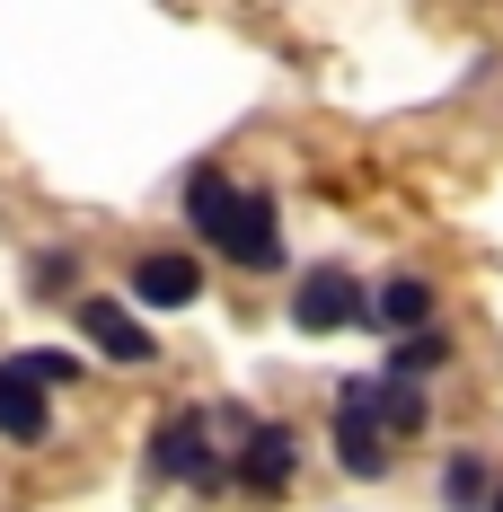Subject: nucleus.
I'll list each match as a JSON object with an SVG mask.
<instances>
[{
    "label": "nucleus",
    "mask_w": 503,
    "mask_h": 512,
    "mask_svg": "<svg viewBox=\"0 0 503 512\" xmlns=\"http://www.w3.org/2000/svg\"><path fill=\"white\" fill-rule=\"evenodd\" d=\"M186 212H195V230L230 256V265H248V274H274V265H283V221H274L265 195H248V186H230V177L203 168L195 186H186Z\"/></svg>",
    "instance_id": "nucleus-1"
},
{
    "label": "nucleus",
    "mask_w": 503,
    "mask_h": 512,
    "mask_svg": "<svg viewBox=\"0 0 503 512\" xmlns=\"http://www.w3.org/2000/svg\"><path fill=\"white\" fill-rule=\"evenodd\" d=\"M292 327H301V336H336V327H362V283H353V274H336V265L301 274V292H292Z\"/></svg>",
    "instance_id": "nucleus-2"
},
{
    "label": "nucleus",
    "mask_w": 503,
    "mask_h": 512,
    "mask_svg": "<svg viewBox=\"0 0 503 512\" xmlns=\"http://www.w3.org/2000/svg\"><path fill=\"white\" fill-rule=\"evenodd\" d=\"M292 468H301V433L292 424H248L239 433V486L248 495H283Z\"/></svg>",
    "instance_id": "nucleus-3"
},
{
    "label": "nucleus",
    "mask_w": 503,
    "mask_h": 512,
    "mask_svg": "<svg viewBox=\"0 0 503 512\" xmlns=\"http://www.w3.org/2000/svg\"><path fill=\"white\" fill-rule=\"evenodd\" d=\"M151 477H195V486H221V468H212V451H203V415H168L151 433Z\"/></svg>",
    "instance_id": "nucleus-4"
},
{
    "label": "nucleus",
    "mask_w": 503,
    "mask_h": 512,
    "mask_svg": "<svg viewBox=\"0 0 503 512\" xmlns=\"http://www.w3.org/2000/svg\"><path fill=\"white\" fill-rule=\"evenodd\" d=\"M362 327H398V336H424V327H433V283H424V274H398V283L362 292Z\"/></svg>",
    "instance_id": "nucleus-5"
},
{
    "label": "nucleus",
    "mask_w": 503,
    "mask_h": 512,
    "mask_svg": "<svg viewBox=\"0 0 503 512\" xmlns=\"http://www.w3.org/2000/svg\"><path fill=\"white\" fill-rule=\"evenodd\" d=\"M195 292H203L195 256H142V265H133V301L142 309H186Z\"/></svg>",
    "instance_id": "nucleus-6"
},
{
    "label": "nucleus",
    "mask_w": 503,
    "mask_h": 512,
    "mask_svg": "<svg viewBox=\"0 0 503 512\" xmlns=\"http://www.w3.org/2000/svg\"><path fill=\"white\" fill-rule=\"evenodd\" d=\"M80 327H89V345H106V362H151V327L124 301H80Z\"/></svg>",
    "instance_id": "nucleus-7"
},
{
    "label": "nucleus",
    "mask_w": 503,
    "mask_h": 512,
    "mask_svg": "<svg viewBox=\"0 0 503 512\" xmlns=\"http://www.w3.org/2000/svg\"><path fill=\"white\" fill-rule=\"evenodd\" d=\"M0 433H9V442H45V433H53L45 389H36L18 362H0Z\"/></svg>",
    "instance_id": "nucleus-8"
},
{
    "label": "nucleus",
    "mask_w": 503,
    "mask_h": 512,
    "mask_svg": "<svg viewBox=\"0 0 503 512\" xmlns=\"http://www.w3.org/2000/svg\"><path fill=\"white\" fill-rule=\"evenodd\" d=\"M336 468H345V477H362V486H371V477H389V442L371 433V415H362V407L336 415Z\"/></svg>",
    "instance_id": "nucleus-9"
},
{
    "label": "nucleus",
    "mask_w": 503,
    "mask_h": 512,
    "mask_svg": "<svg viewBox=\"0 0 503 512\" xmlns=\"http://www.w3.org/2000/svg\"><path fill=\"white\" fill-rule=\"evenodd\" d=\"M442 362H451V336H433V327H424V336H398L389 371H398L406 389H415V380H424V371H442Z\"/></svg>",
    "instance_id": "nucleus-10"
},
{
    "label": "nucleus",
    "mask_w": 503,
    "mask_h": 512,
    "mask_svg": "<svg viewBox=\"0 0 503 512\" xmlns=\"http://www.w3.org/2000/svg\"><path fill=\"white\" fill-rule=\"evenodd\" d=\"M442 486H451V495H442L451 512H477V504H486V486H495V477H486V460H477V451H459Z\"/></svg>",
    "instance_id": "nucleus-11"
},
{
    "label": "nucleus",
    "mask_w": 503,
    "mask_h": 512,
    "mask_svg": "<svg viewBox=\"0 0 503 512\" xmlns=\"http://www.w3.org/2000/svg\"><path fill=\"white\" fill-rule=\"evenodd\" d=\"M18 371H27L36 389H53V380H71V371H80V354H62V345H27V354H18Z\"/></svg>",
    "instance_id": "nucleus-12"
},
{
    "label": "nucleus",
    "mask_w": 503,
    "mask_h": 512,
    "mask_svg": "<svg viewBox=\"0 0 503 512\" xmlns=\"http://www.w3.org/2000/svg\"><path fill=\"white\" fill-rule=\"evenodd\" d=\"M486 512H503V486H495V504H486Z\"/></svg>",
    "instance_id": "nucleus-13"
}]
</instances>
